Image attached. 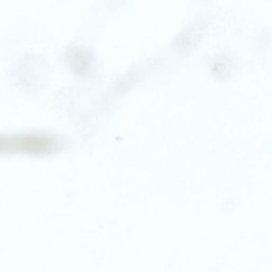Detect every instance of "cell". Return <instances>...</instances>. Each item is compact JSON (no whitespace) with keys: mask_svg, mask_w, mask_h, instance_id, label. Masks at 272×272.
<instances>
[{"mask_svg":"<svg viewBox=\"0 0 272 272\" xmlns=\"http://www.w3.org/2000/svg\"><path fill=\"white\" fill-rule=\"evenodd\" d=\"M60 140L56 136L45 133L31 132L0 135V153L21 152L50 153L58 149Z\"/></svg>","mask_w":272,"mask_h":272,"instance_id":"obj_1","label":"cell"}]
</instances>
